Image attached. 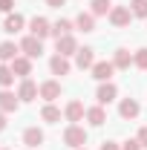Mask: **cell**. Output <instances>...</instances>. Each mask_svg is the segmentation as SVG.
<instances>
[{
    "mask_svg": "<svg viewBox=\"0 0 147 150\" xmlns=\"http://www.w3.org/2000/svg\"><path fill=\"white\" fill-rule=\"evenodd\" d=\"M64 144H69L72 150L84 147V144H87V130H84L81 124H69V127L64 130Z\"/></svg>",
    "mask_w": 147,
    "mask_h": 150,
    "instance_id": "6da1fadb",
    "label": "cell"
},
{
    "mask_svg": "<svg viewBox=\"0 0 147 150\" xmlns=\"http://www.w3.org/2000/svg\"><path fill=\"white\" fill-rule=\"evenodd\" d=\"M20 52H23L26 58H32V61H35V58L43 55V40L35 38V35H26L23 40H20Z\"/></svg>",
    "mask_w": 147,
    "mask_h": 150,
    "instance_id": "7a4b0ae2",
    "label": "cell"
},
{
    "mask_svg": "<svg viewBox=\"0 0 147 150\" xmlns=\"http://www.w3.org/2000/svg\"><path fill=\"white\" fill-rule=\"evenodd\" d=\"M107 18H110V23L115 26V29H121V26H127V23H130L133 12H130V6H112Z\"/></svg>",
    "mask_w": 147,
    "mask_h": 150,
    "instance_id": "3957f363",
    "label": "cell"
},
{
    "mask_svg": "<svg viewBox=\"0 0 147 150\" xmlns=\"http://www.w3.org/2000/svg\"><path fill=\"white\" fill-rule=\"evenodd\" d=\"M112 72H115V64H112V61H95V64H92V78L101 81V84L110 81Z\"/></svg>",
    "mask_w": 147,
    "mask_h": 150,
    "instance_id": "277c9868",
    "label": "cell"
},
{
    "mask_svg": "<svg viewBox=\"0 0 147 150\" xmlns=\"http://www.w3.org/2000/svg\"><path fill=\"white\" fill-rule=\"evenodd\" d=\"M29 32H32L35 38H40V40H43V38L52 35V23H49L46 18H37V15H35V18L29 20Z\"/></svg>",
    "mask_w": 147,
    "mask_h": 150,
    "instance_id": "5b68a950",
    "label": "cell"
},
{
    "mask_svg": "<svg viewBox=\"0 0 147 150\" xmlns=\"http://www.w3.org/2000/svg\"><path fill=\"white\" fill-rule=\"evenodd\" d=\"M37 95H40V87H37L35 81H29V78H23L18 87V98L20 101H35Z\"/></svg>",
    "mask_w": 147,
    "mask_h": 150,
    "instance_id": "8992f818",
    "label": "cell"
},
{
    "mask_svg": "<svg viewBox=\"0 0 147 150\" xmlns=\"http://www.w3.org/2000/svg\"><path fill=\"white\" fill-rule=\"evenodd\" d=\"M115 95H118V87H115L112 81H104V84L98 87V93H95V98H98V104L104 107V104H110V101H115Z\"/></svg>",
    "mask_w": 147,
    "mask_h": 150,
    "instance_id": "52a82bcc",
    "label": "cell"
},
{
    "mask_svg": "<svg viewBox=\"0 0 147 150\" xmlns=\"http://www.w3.org/2000/svg\"><path fill=\"white\" fill-rule=\"evenodd\" d=\"M9 67H12V72L18 75V78H29V75H32V58L18 55L12 64H9Z\"/></svg>",
    "mask_w": 147,
    "mask_h": 150,
    "instance_id": "ba28073f",
    "label": "cell"
},
{
    "mask_svg": "<svg viewBox=\"0 0 147 150\" xmlns=\"http://www.w3.org/2000/svg\"><path fill=\"white\" fill-rule=\"evenodd\" d=\"M92 64H95V49L84 46V49L75 52V67L78 69H92Z\"/></svg>",
    "mask_w": 147,
    "mask_h": 150,
    "instance_id": "9c48e42d",
    "label": "cell"
},
{
    "mask_svg": "<svg viewBox=\"0 0 147 150\" xmlns=\"http://www.w3.org/2000/svg\"><path fill=\"white\" fill-rule=\"evenodd\" d=\"M64 115H66V121H72V124H78L84 115H87V110H84V104L75 98V101H69L66 107H64Z\"/></svg>",
    "mask_w": 147,
    "mask_h": 150,
    "instance_id": "30bf717a",
    "label": "cell"
},
{
    "mask_svg": "<svg viewBox=\"0 0 147 150\" xmlns=\"http://www.w3.org/2000/svg\"><path fill=\"white\" fill-rule=\"evenodd\" d=\"M40 98H43L46 104H52L55 98H61V84H58V81H43V84H40Z\"/></svg>",
    "mask_w": 147,
    "mask_h": 150,
    "instance_id": "8fae6325",
    "label": "cell"
},
{
    "mask_svg": "<svg viewBox=\"0 0 147 150\" xmlns=\"http://www.w3.org/2000/svg\"><path fill=\"white\" fill-rule=\"evenodd\" d=\"M55 49H58V55L69 58V55H75V52H78V43H75V38H72V35H64V38H58Z\"/></svg>",
    "mask_w": 147,
    "mask_h": 150,
    "instance_id": "7c38bea8",
    "label": "cell"
},
{
    "mask_svg": "<svg viewBox=\"0 0 147 150\" xmlns=\"http://www.w3.org/2000/svg\"><path fill=\"white\" fill-rule=\"evenodd\" d=\"M49 69H52V75H69V69H72V64H69V58L64 55H52V61H49Z\"/></svg>",
    "mask_w": 147,
    "mask_h": 150,
    "instance_id": "4fadbf2b",
    "label": "cell"
},
{
    "mask_svg": "<svg viewBox=\"0 0 147 150\" xmlns=\"http://www.w3.org/2000/svg\"><path fill=\"white\" fill-rule=\"evenodd\" d=\"M20 107V98L15 93H9V90H0V110L3 112H15Z\"/></svg>",
    "mask_w": 147,
    "mask_h": 150,
    "instance_id": "5bb4252c",
    "label": "cell"
},
{
    "mask_svg": "<svg viewBox=\"0 0 147 150\" xmlns=\"http://www.w3.org/2000/svg\"><path fill=\"white\" fill-rule=\"evenodd\" d=\"M118 112H121V118H136V115L141 112V107H139V101H136V98H121Z\"/></svg>",
    "mask_w": 147,
    "mask_h": 150,
    "instance_id": "9a60e30c",
    "label": "cell"
},
{
    "mask_svg": "<svg viewBox=\"0 0 147 150\" xmlns=\"http://www.w3.org/2000/svg\"><path fill=\"white\" fill-rule=\"evenodd\" d=\"M23 144H26V147L43 144V130H40V127H26V130H23Z\"/></svg>",
    "mask_w": 147,
    "mask_h": 150,
    "instance_id": "2e32d148",
    "label": "cell"
},
{
    "mask_svg": "<svg viewBox=\"0 0 147 150\" xmlns=\"http://www.w3.org/2000/svg\"><path fill=\"white\" fill-rule=\"evenodd\" d=\"M18 52H20L18 43H12V40H3V43H0V61H3V64H12V61L18 58Z\"/></svg>",
    "mask_w": 147,
    "mask_h": 150,
    "instance_id": "e0dca14e",
    "label": "cell"
},
{
    "mask_svg": "<svg viewBox=\"0 0 147 150\" xmlns=\"http://www.w3.org/2000/svg\"><path fill=\"white\" fill-rule=\"evenodd\" d=\"M26 26V20H23V15H6V23H3V32H9V35H15V32H20Z\"/></svg>",
    "mask_w": 147,
    "mask_h": 150,
    "instance_id": "ac0fdd59",
    "label": "cell"
},
{
    "mask_svg": "<svg viewBox=\"0 0 147 150\" xmlns=\"http://www.w3.org/2000/svg\"><path fill=\"white\" fill-rule=\"evenodd\" d=\"M75 29H81V32H95V15H92V12H81V15L75 18Z\"/></svg>",
    "mask_w": 147,
    "mask_h": 150,
    "instance_id": "d6986e66",
    "label": "cell"
},
{
    "mask_svg": "<svg viewBox=\"0 0 147 150\" xmlns=\"http://www.w3.org/2000/svg\"><path fill=\"white\" fill-rule=\"evenodd\" d=\"M112 64H115V69H130V64H133V52H130V49H115Z\"/></svg>",
    "mask_w": 147,
    "mask_h": 150,
    "instance_id": "ffe728a7",
    "label": "cell"
},
{
    "mask_svg": "<svg viewBox=\"0 0 147 150\" xmlns=\"http://www.w3.org/2000/svg\"><path fill=\"white\" fill-rule=\"evenodd\" d=\"M87 121H90L92 127H101L104 121H107V112H104V107L98 104V107H90L87 110Z\"/></svg>",
    "mask_w": 147,
    "mask_h": 150,
    "instance_id": "44dd1931",
    "label": "cell"
},
{
    "mask_svg": "<svg viewBox=\"0 0 147 150\" xmlns=\"http://www.w3.org/2000/svg\"><path fill=\"white\" fill-rule=\"evenodd\" d=\"M72 20H66V18H61L58 23H52V35H55V40L58 38H64V35H72Z\"/></svg>",
    "mask_w": 147,
    "mask_h": 150,
    "instance_id": "7402d4cb",
    "label": "cell"
},
{
    "mask_svg": "<svg viewBox=\"0 0 147 150\" xmlns=\"http://www.w3.org/2000/svg\"><path fill=\"white\" fill-rule=\"evenodd\" d=\"M40 118H43L46 124H58V121H61V110H58L55 104H46V107L40 110Z\"/></svg>",
    "mask_w": 147,
    "mask_h": 150,
    "instance_id": "603a6c76",
    "label": "cell"
},
{
    "mask_svg": "<svg viewBox=\"0 0 147 150\" xmlns=\"http://www.w3.org/2000/svg\"><path fill=\"white\" fill-rule=\"evenodd\" d=\"M115 6L112 0H92V6H90V12L95 15V18H101V15H110V9Z\"/></svg>",
    "mask_w": 147,
    "mask_h": 150,
    "instance_id": "cb8c5ba5",
    "label": "cell"
},
{
    "mask_svg": "<svg viewBox=\"0 0 147 150\" xmlns=\"http://www.w3.org/2000/svg\"><path fill=\"white\" fill-rule=\"evenodd\" d=\"M12 84H15V72H12V67H9V64H3V67H0V87H3V90H9Z\"/></svg>",
    "mask_w": 147,
    "mask_h": 150,
    "instance_id": "d4e9b609",
    "label": "cell"
},
{
    "mask_svg": "<svg viewBox=\"0 0 147 150\" xmlns=\"http://www.w3.org/2000/svg\"><path fill=\"white\" fill-rule=\"evenodd\" d=\"M130 12H133V18H147V0H130Z\"/></svg>",
    "mask_w": 147,
    "mask_h": 150,
    "instance_id": "484cf974",
    "label": "cell"
},
{
    "mask_svg": "<svg viewBox=\"0 0 147 150\" xmlns=\"http://www.w3.org/2000/svg\"><path fill=\"white\" fill-rule=\"evenodd\" d=\"M133 64H136L139 69H147V46H141V49L133 52Z\"/></svg>",
    "mask_w": 147,
    "mask_h": 150,
    "instance_id": "4316f807",
    "label": "cell"
},
{
    "mask_svg": "<svg viewBox=\"0 0 147 150\" xmlns=\"http://www.w3.org/2000/svg\"><path fill=\"white\" fill-rule=\"evenodd\" d=\"M12 9H15V0H0V12L3 15H12Z\"/></svg>",
    "mask_w": 147,
    "mask_h": 150,
    "instance_id": "83f0119b",
    "label": "cell"
},
{
    "mask_svg": "<svg viewBox=\"0 0 147 150\" xmlns=\"http://www.w3.org/2000/svg\"><path fill=\"white\" fill-rule=\"evenodd\" d=\"M121 150H141V144H139V139H127Z\"/></svg>",
    "mask_w": 147,
    "mask_h": 150,
    "instance_id": "f1b7e54d",
    "label": "cell"
},
{
    "mask_svg": "<svg viewBox=\"0 0 147 150\" xmlns=\"http://www.w3.org/2000/svg\"><path fill=\"white\" fill-rule=\"evenodd\" d=\"M136 139H139V144H141V147H147V127H141V130H139V136H136Z\"/></svg>",
    "mask_w": 147,
    "mask_h": 150,
    "instance_id": "f546056e",
    "label": "cell"
},
{
    "mask_svg": "<svg viewBox=\"0 0 147 150\" xmlns=\"http://www.w3.org/2000/svg\"><path fill=\"white\" fill-rule=\"evenodd\" d=\"M101 150H121V147H118L115 142H104V144H101Z\"/></svg>",
    "mask_w": 147,
    "mask_h": 150,
    "instance_id": "4dcf8cb0",
    "label": "cell"
},
{
    "mask_svg": "<svg viewBox=\"0 0 147 150\" xmlns=\"http://www.w3.org/2000/svg\"><path fill=\"white\" fill-rule=\"evenodd\" d=\"M64 3H66V0H46V6H52V9H61Z\"/></svg>",
    "mask_w": 147,
    "mask_h": 150,
    "instance_id": "1f68e13d",
    "label": "cell"
},
{
    "mask_svg": "<svg viewBox=\"0 0 147 150\" xmlns=\"http://www.w3.org/2000/svg\"><path fill=\"white\" fill-rule=\"evenodd\" d=\"M3 130H6V112L0 110V133H3Z\"/></svg>",
    "mask_w": 147,
    "mask_h": 150,
    "instance_id": "d6a6232c",
    "label": "cell"
},
{
    "mask_svg": "<svg viewBox=\"0 0 147 150\" xmlns=\"http://www.w3.org/2000/svg\"><path fill=\"white\" fill-rule=\"evenodd\" d=\"M78 150H87V147H78Z\"/></svg>",
    "mask_w": 147,
    "mask_h": 150,
    "instance_id": "836d02e7",
    "label": "cell"
},
{
    "mask_svg": "<svg viewBox=\"0 0 147 150\" xmlns=\"http://www.w3.org/2000/svg\"><path fill=\"white\" fill-rule=\"evenodd\" d=\"M0 150H9V147H0Z\"/></svg>",
    "mask_w": 147,
    "mask_h": 150,
    "instance_id": "e575fe53",
    "label": "cell"
}]
</instances>
